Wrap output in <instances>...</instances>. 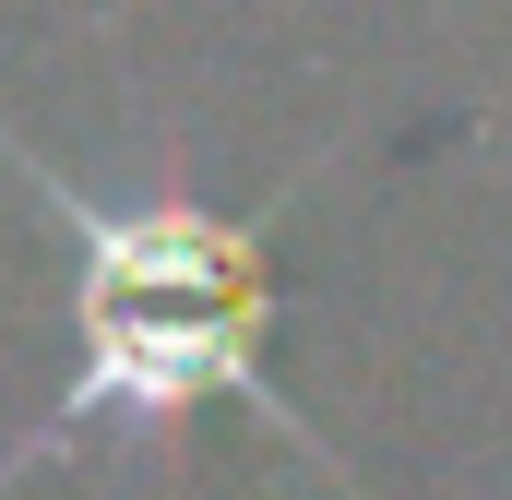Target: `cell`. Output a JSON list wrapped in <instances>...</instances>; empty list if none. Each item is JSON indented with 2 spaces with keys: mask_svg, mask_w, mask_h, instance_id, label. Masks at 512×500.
I'll return each mask as SVG.
<instances>
[{
  "mask_svg": "<svg viewBox=\"0 0 512 500\" xmlns=\"http://www.w3.org/2000/svg\"><path fill=\"white\" fill-rule=\"evenodd\" d=\"M0 155H12V179L72 227V346H84V358H72V393L36 417V441H24L0 477L72 453L84 429H167V417H191V405H215V393H239L286 453L322 465L310 417L286 405V381H274V358H262V334H274V227H286V203H262V215L96 203V191L60 179L24 131H0Z\"/></svg>",
  "mask_w": 512,
  "mask_h": 500,
  "instance_id": "6da1fadb",
  "label": "cell"
}]
</instances>
